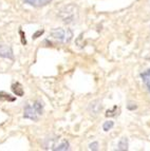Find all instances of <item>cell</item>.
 Returning a JSON list of instances; mask_svg holds the SVG:
<instances>
[{"label":"cell","mask_w":150,"mask_h":151,"mask_svg":"<svg viewBox=\"0 0 150 151\" xmlns=\"http://www.w3.org/2000/svg\"><path fill=\"white\" fill-rule=\"evenodd\" d=\"M43 105L40 101H36L32 105H27L23 110V117L31 119V121L37 122L39 119V116L43 114Z\"/></svg>","instance_id":"6da1fadb"},{"label":"cell","mask_w":150,"mask_h":151,"mask_svg":"<svg viewBox=\"0 0 150 151\" xmlns=\"http://www.w3.org/2000/svg\"><path fill=\"white\" fill-rule=\"evenodd\" d=\"M59 17L65 23H74L77 18V9L73 4L67 5L63 10H60Z\"/></svg>","instance_id":"7a4b0ae2"},{"label":"cell","mask_w":150,"mask_h":151,"mask_svg":"<svg viewBox=\"0 0 150 151\" xmlns=\"http://www.w3.org/2000/svg\"><path fill=\"white\" fill-rule=\"evenodd\" d=\"M51 36H52L54 39L58 40L59 42H69V41L72 39L73 37V33L71 30L69 29H61V28H57V29H53L51 31Z\"/></svg>","instance_id":"3957f363"},{"label":"cell","mask_w":150,"mask_h":151,"mask_svg":"<svg viewBox=\"0 0 150 151\" xmlns=\"http://www.w3.org/2000/svg\"><path fill=\"white\" fill-rule=\"evenodd\" d=\"M0 57L8 58V59H14V53L10 45L0 43Z\"/></svg>","instance_id":"277c9868"},{"label":"cell","mask_w":150,"mask_h":151,"mask_svg":"<svg viewBox=\"0 0 150 151\" xmlns=\"http://www.w3.org/2000/svg\"><path fill=\"white\" fill-rule=\"evenodd\" d=\"M23 1L30 5L39 8V6H45V5L49 4L52 0H23Z\"/></svg>","instance_id":"5b68a950"},{"label":"cell","mask_w":150,"mask_h":151,"mask_svg":"<svg viewBox=\"0 0 150 151\" xmlns=\"http://www.w3.org/2000/svg\"><path fill=\"white\" fill-rule=\"evenodd\" d=\"M100 110H102V106H100V103L98 101H92L89 106V111L91 112V114H94V115H97Z\"/></svg>","instance_id":"8992f818"},{"label":"cell","mask_w":150,"mask_h":151,"mask_svg":"<svg viewBox=\"0 0 150 151\" xmlns=\"http://www.w3.org/2000/svg\"><path fill=\"white\" fill-rule=\"evenodd\" d=\"M141 78H142L143 83H145L146 87H147L150 92V69L146 70L145 72H143V73L141 74Z\"/></svg>","instance_id":"52a82bcc"},{"label":"cell","mask_w":150,"mask_h":151,"mask_svg":"<svg viewBox=\"0 0 150 151\" xmlns=\"http://www.w3.org/2000/svg\"><path fill=\"white\" fill-rule=\"evenodd\" d=\"M128 146H129V143H128L127 137H122L120 139L118 144V150L120 151H126L128 150Z\"/></svg>","instance_id":"ba28073f"},{"label":"cell","mask_w":150,"mask_h":151,"mask_svg":"<svg viewBox=\"0 0 150 151\" xmlns=\"http://www.w3.org/2000/svg\"><path fill=\"white\" fill-rule=\"evenodd\" d=\"M12 91L16 94L17 96H22L23 95V89L19 83H13L12 85Z\"/></svg>","instance_id":"9c48e42d"},{"label":"cell","mask_w":150,"mask_h":151,"mask_svg":"<svg viewBox=\"0 0 150 151\" xmlns=\"http://www.w3.org/2000/svg\"><path fill=\"white\" fill-rule=\"evenodd\" d=\"M16 99V97H13L10 94L5 93L4 91L0 92V101H14Z\"/></svg>","instance_id":"30bf717a"},{"label":"cell","mask_w":150,"mask_h":151,"mask_svg":"<svg viewBox=\"0 0 150 151\" xmlns=\"http://www.w3.org/2000/svg\"><path fill=\"white\" fill-rule=\"evenodd\" d=\"M113 126H114V123H113L112 121H108V122H105V123H104L103 129H104V131H109L113 128Z\"/></svg>","instance_id":"8fae6325"},{"label":"cell","mask_w":150,"mask_h":151,"mask_svg":"<svg viewBox=\"0 0 150 151\" xmlns=\"http://www.w3.org/2000/svg\"><path fill=\"white\" fill-rule=\"evenodd\" d=\"M118 107L114 106L112 110H108L107 112H106V116H107V117H109V116H116L118 114Z\"/></svg>","instance_id":"7c38bea8"},{"label":"cell","mask_w":150,"mask_h":151,"mask_svg":"<svg viewBox=\"0 0 150 151\" xmlns=\"http://www.w3.org/2000/svg\"><path fill=\"white\" fill-rule=\"evenodd\" d=\"M89 149H90V150H93V151L98 150V143L97 142H93L92 144H90V145H89Z\"/></svg>","instance_id":"4fadbf2b"},{"label":"cell","mask_w":150,"mask_h":151,"mask_svg":"<svg viewBox=\"0 0 150 151\" xmlns=\"http://www.w3.org/2000/svg\"><path fill=\"white\" fill-rule=\"evenodd\" d=\"M19 33H20V35H21V42H22V45H27V40H25V33H23L21 30L19 31Z\"/></svg>","instance_id":"5bb4252c"},{"label":"cell","mask_w":150,"mask_h":151,"mask_svg":"<svg viewBox=\"0 0 150 151\" xmlns=\"http://www.w3.org/2000/svg\"><path fill=\"white\" fill-rule=\"evenodd\" d=\"M43 32H45V31H43V30H38L37 32H36L35 34H34V35H33V38H34V39H36V38H37V37H39L40 35H43Z\"/></svg>","instance_id":"9a60e30c"},{"label":"cell","mask_w":150,"mask_h":151,"mask_svg":"<svg viewBox=\"0 0 150 151\" xmlns=\"http://www.w3.org/2000/svg\"><path fill=\"white\" fill-rule=\"evenodd\" d=\"M128 109H129V110H134V109H136V105L130 103L129 105H128Z\"/></svg>","instance_id":"2e32d148"}]
</instances>
